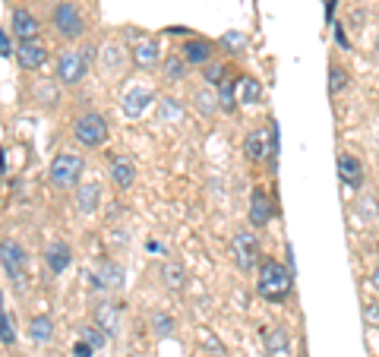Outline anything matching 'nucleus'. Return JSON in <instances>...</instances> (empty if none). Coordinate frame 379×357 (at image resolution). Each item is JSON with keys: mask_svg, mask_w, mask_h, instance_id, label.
I'll return each instance as SVG.
<instances>
[{"mask_svg": "<svg viewBox=\"0 0 379 357\" xmlns=\"http://www.w3.org/2000/svg\"><path fill=\"white\" fill-rule=\"evenodd\" d=\"M92 281L98 288H120V285H124V269L114 266V262H105V266H101V272L95 275Z\"/></svg>", "mask_w": 379, "mask_h": 357, "instance_id": "24", "label": "nucleus"}, {"mask_svg": "<svg viewBox=\"0 0 379 357\" xmlns=\"http://www.w3.org/2000/svg\"><path fill=\"white\" fill-rule=\"evenodd\" d=\"M164 73H168V79H174V83L177 79H183L187 76V60L183 58H168L164 60Z\"/></svg>", "mask_w": 379, "mask_h": 357, "instance_id": "30", "label": "nucleus"}, {"mask_svg": "<svg viewBox=\"0 0 379 357\" xmlns=\"http://www.w3.org/2000/svg\"><path fill=\"white\" fill-rule=\"evenodd\" d=\"M221 45L231 48V51H244L246 48V39L237 32V29H231V32H225V39H221Z\"/></svg>", "mask_w": 379, "mask_h": 357, "instance_id": "32", "label": "nucleus"}, {"mask_svg": "<svg viewBox=\"0 0 379 357\" xmlns=\"http://www.w3.org/2000/svg\"><path fill=\"white\" fill-rule=\"evenodd\" d=\"M338 174L341 180H345L347 187H360V180H364V168H360V161L354 159V155H338Z\"/></svg>", "mask_w": 379, "mask_h": 357, "instance_id": "19", "label": "nucleus"}, {"mask_svg": "<svg viewBox=\"0 0 379 357\" xmlns=\"http://www.w3.org/2000/svg\"><path fill=\"white\" fill-rule=\"evenodd\" d=\"M177 114H180V108H177V102H174V98H168V102L161 105V117H177Z\"/></svg>", "mask_w": 379, "mask_h": 357, "instance_id": "36", "label": "nucleus"}, {"mask_svg": "<svg viewBox=\"0 0 379 357\" xmlns=\"http://www.w3.org/2000/svg\"><path fill=\"white\" fill-rule=\"evenodd\" d=\"M44 60H48V51H44L41 41H19L16 64L22 67V70H41Z\"/></svg>", "mask_w": 379, "mask_h": 357, "instance_id": "11", "label": "nucleus"}, {"mask_svg": "<svg viewBox=\"0 0 379 357\" xmlns=\"http://www.w3.org/2000/svg\"><path fill=\"white\" fill-rule=\"evenodd\" d=\"M120 64H124V48H120V45H107L105 54H101V70H105V73H117Z\"/></svg>", "mask_w": 379, "mask_h": 357, "instance_id": "26", "label": "nucleus"}, {"mask_svg": "<svg viewBox=\"0 0 379 357\" xmlns=\"http://www.w3.org/2000/svg\"><path fill=\"white\" fill-rule=\"evenodd\" d=\"M0 256H4V272L6 278L19 281L22 278V269H25V250L13 241H4L0 243Z\"/></svg>", "mask_w": 379, "mask_h": 357, "instance_id": "10", "label": "nucleus"}, {"mask_svg": "<svg viewBox=\"0 0 379 357\" xmlns=\"http://www.w3.org/2000/svg\"><path fill=\"white\" fill-rule=\"evenodd\" d=\"M95 325H98L105 335H117V329H120V310H117V304H111V300H101V304L95 307Z\"/></svg>", "mask_w": 379, "mask_h": 357, "instance_id": "14", "label": "nucleus"}, {"mask_svg": "<svg viewBox=\"0 0 379 357\" xmlns=\"http://www.w3.org/2000/svg\"><path fill=\"white\" fill-rule=\"evenodd\" d=\"M44 262H48V269L54 275H63L69 269V262H73V250H69V243L54 241L48 250H44Z\"/></svg>", "mask_w": 379, "mask_h": 357, "instance_id": "12", "label": "nucleus"}, {"mask_svg": "<svg viewBox=\"0 0 379 357\" xmlns=\"http://www.w3.org/2000/svg\"><path fill=\"white\" fill-rule=\"evenodd\" d=\"M73 351H76V354H79V357H92V351H95V348H92V344H88V342H79Z\"/></svg>", "mask_w": 379, "mask_h": 357, "instance_id": "38", "label": "nucleus"}, {"mask_svg": "<svg viewBox=\"0 0 379 357\" xmlns=\"http://www.w3.org/2000/svg\"><path fill=\"white\" fill-rule=\"evenodd\" d=\"M161 285L168 288V291H183V285H187V269L174 260L164 262L161 266Z\"/></svg>", "mask_w": 379, "mask_h": 357, "instance_id": "20", "label": "nucleus"}, {"mask_svg": "<svg viewBox=\"0 0 379 357\" xmlns=\"http://www.w3.org/2000/svg\"><path fill=\"white\" fill-rule=\"evenodd\" d=\"M345 86H347V73L338 70V67H332V70H328V92H332V95H338Z\"/></svg>", "mask_w": 379, "mask_h": 357, "instance_id": "31", "label": "nucleus"}, {"mask_svg": "<svg viewBox=\"0 0 379 357\" xmlns=\"http://www.w3.org/2000/svg\"><path fill=\"white\" fill-rule=\"evenodd\" d=\"M149 102H152V89H145V86L142 89H130L124 95V114L126 117H139Z\"/></svg>", "mask_w": 379, "mask_h": 357, "instance_id": "18", "label": "nucleus"}, {"mask_svg": "<svg viewBox=\"0 0 379 357\" xmlns=\"http://www.w3.org/2000/svg\"><path fill=\"white\" fill-rule=\"evenodd\" d=\"M95 51H98L95 45H86V48H82V58H86V64H95Z\"/></svg>", "mask_w": 379, "mask_h": 357, "instance_id": "39", "label": "nucleus"}, {"mask_svg": "<svg viewBox=\"0 0 379 357\" xmlns=\"http://www.w3.org/2000/svg\"><path fill=\"white\" fill-rule=\"evenodd\" d=\"M152 329H155L158 335H168V332L174 329V319L164 316V313H155V316H152Z\"/></svg>", "mask_w": 379, "mask_h": 357, "instance_id": "33", "label": "nucleus"}, {"mask_svg": "<svg viewBox=\"0 0 379 357\" xmlns=\"http://www.w3.org/2000/svg\"><path fill=\"white\" fill-rule=\"evenodd\" d=\"M82 168H86V159L76 152H57L51 159L48 168V180L54 190H76L82 177Z\"/></svg>", "mask_w": 379, "mask_h": 357, "instance_id": "2", "label": "nucleus"}, {"mask_svg": "<svg viewBox=\"0 0 379 357\" xmlns=\"http://www.w3.org/2000/svg\"><path fill=\"white\" fill-rule=\"evenodd\" d=\"M0 325H4V332H0V338H4V348H10V344L16 342V319H13L10 310L0 313Z\"/></svg>", "mask_w": 379, "mask_h": 357, "instance_id": "28", "label": "nucleus"}, {"mask_svg": "<svg viewBox=\"0 0 379 357\" xmlns=\"http://www.w3.org/2000/svg\"><path fill=\"white\" fill-rule=\"evenodd\" d=\"M294 288V275L281 266L278 260H262L259 262V281H256V291L259 297L265 300H284Z\"/></svg>", "mask_w": 379, "mask_h": 357, "instance_id": "1", "label": "nucleus"}, {"mask_svg": "<svg viewBox=\"0 0 379 357\" xmlns=\"http://www.w3.org/2000/svg\"><path fill=\"white\" fill-rule=\"evenodd\" d=\"M101 329H82V342H88L92 348H101Z\"/></svg>", "mask_w": 379, "mask_h": 357, "instance_id": "34", "label": "nucleus"}, {"mask_svg": "<svg viewBox=\"0 0 379 357\" xmlns=\"http://www.w3.org/2000/svg\"><path fill=\"white\" fill-rule=\"evenodd\" d=\"M272 222V199L265 190H253L250 196V224L253 228H265Z\"/></svg>", "mask_w": 379, "mask_h": 357, "instance_id": "13", "label": "nucleus"}, {"mask_svg": "<svg viewBox=\"0 0 379 357\" xmlns=\"http://www.w3.org/2000/svg\"><path fill=\"white\" fill-rule=\"evenodd\" d=\"M101 203V187L95 180H86V184L76 187V206H79L82 215H92Z\"/></svg>", "mask_w": 379, "mask_h": 357, "instance_id": "16", "label": "nucleus"}, {"mask_svg": "<svg viewBox=\"0 0 379 357\" xmlns=\"http://www.w3.org/2000/svg\"><path fill=\"white\" fill-rule=\"evenodd\" d=\"M51 22H54L57 35L67 41L82 39V32H86V20H82V13L76 10V4H69V0H60V4H57L54 13H51Z\"/></svg>", "mask_w": 379, "mask_h": 357, "instance_id": "4", "label": "nucleus"}, {"mask_svg": "<svg viewBox=\"0 0 379 357\" xmlns=\"http://www.w3.org/2000/svg\"><path fill=\"white\" fill-rule=\"evenodd\" d=\"M111 180L120 187V190H130L133 180H136V165H133V159H126V155H117V159H111Z\"/></svg>", "mask_w": 379, "mask_h": 357, "instance_id": "15", "label": "nucleus"}, {"mask_svg": "<svg viewBox=\"0 0 379 357\" xmlns=\"http://www.w3.org/2000/svg\"><path fill=\"white\" fill-rule=\"evenodd\" d=\"M0 58L10 60L13 58V45H10V32H0Z\"/></svg>", "mask_w": 379, "mask_h": 357, "instance_id": "35", "label": "nucleus"}, {"mask_svg": "<svg viewBox=\"0 0 379 357\" xmlns=\"http://www.w3.org/2000/svg\"><path fill=\"white\" fill-rule=\"evenodd\" d=\"M202 79H206L212 89H218V86L225 83V67H221V64H206V67H202Z\"/></svg>", "mask_w": 379, "mask_h": 357, "instance_id": "29", "label": "nucleus"}, {"mask_svg": "<svg viewBox=\"0 0 379 357\" xmlns=\"http://www.w3.org/2000/svg\"><path fill=\"white\" fill-rule=\"evenodd\" d=\"M370 281H373V288L379 291V262H376V269H373V275H370Z\"/></svg>", "mask_w": 379, "mask_h": 357, "instance_id": "40", "label": "nucleus"}, {"mask_svg": "<svg viewBox=\"0 0 379 357\" xmlns=\"http://www.w3.org/2000/svg\"><path fill=\"white\" fill-rule=\"evenodd\" d=\"M86 58H82V51H73V48H67V51L57 54V79H60L63 86H79L82 79H86Z\"/></svg>", "mask_w": 379, "mask_h": 357, "instance_id": "6", "label": "nucleus"}, {"mask_svg": "<svg viewBox=\"0 0 379 357\" xmlns=\"http://www.w3.org/2000/svg\"><path fill=\"white\" fill-rule=\"evenodd\" d=\"M133 64L136 67H155L158 64V45L152 39H142V41H136V48H133Z\"/></svg>", "mask_w": 379, "mask_h": 357, "instance_id": "21", "label": "nucleus"}, {"mask_svg": "<svg viewBox=\"0 0 379 357\" xmlns=\"http://www.w3.org/2000/svg\"><path fill=\"white\" fill-rule=\"evenodd\" d=\"M10 29L13 35H16L19 41H38V29H41V22H38V16H32L29 10H13L10 16Z\"/></svg>", "mask_w": 379, "mask_h": 357, "instance_id": "8", "label": "nucleus"}, {"mask_svg": "<svg viewBox=\"0 0 379 357\" xmlns=\"http://www.w3.org/2000/svg\"><path fill=\"white\" fill-rule=\"evenodd\" d=\"M25 332H29V338L35 344H48L51 338H54V323H51L48 316H32L29 319V329H25Z\"/></svg>", "mask_w": 379, "mask_h": 357, "instance_id": "22", "label": "nucleus"}, {"mask_svg": "<svg viewBox=\"0 0 379 357\" xmlns=\"http://www.w3.org/2000/svg\"><path fill=\"white\" fill-rule=\"evenodd\" d=\"M218 95H215V92H208V89H202V92H196V108H199V114H215V111H218Z\"/></svg>", "mask_w": 379, "mask_h": 357, "instance_id": "27", "label": "nucleus"}, {"mask_svg": "<svg viewBox=\"0 0 379 357\" xmlns=\"http://www.w3.org/2000/svg\"><path fill=\"white\" fill-rule=\"evenodd\" d=\"M212 54H215V48H212V41H206V39H187L180 48V58L187 60V67L212 64Z\"/></svg>", "mask_w": 379, "mask_h": 357, "instance_id": "9", "label": "nucleus"}, {"mask_svg": "<svg viewBox=\"0 0 379 357\" xmlns=\"http://www.w3.org/2000/svg\"><path fill=\"white\" fill-rule=\"evenodd\" d=\"M275 149H278L275 130H265V127L253 130V133L246 136V142H244V152H246V159L250 161H265L269 155H275Z\"/></svg>", "mask_w": 379, "mask_h": 357, "instance_id": "7", "label": "nucleus"}, {"mask_svg": "<svg viewBox=\"0 0 379 357\" xmlns=\"http://www.w3.org/2000/svg\"><path fill=\"white\" fill-rule=\"evenodd\" d=\"M237 86H240V76H225V83L218 86V102H221V108H225V111H234L240 105V98L234 95Z\"/></svg>", "mask_w": 379, "mask_h": 357, "instance_id": "23", "label": "nucleus"}, {"mask_svg": "<svg viewBox=\"0 0 379 357\" xmlns=\"http://www.w3.org/2000/svg\"><path fill=\"white\" fill-rule=\"evenodd\" d=\"M231 256H234V266H237L240 272H250L253 266H259V241H256V234H250V231H237V234L231 237Z\"/></svg>", "mask_w": 379, "mask_h": 357, "instance_id": "5", "label": "nucleus"}, {"mask_svg": "<svg viewBox=\"0 0 379 357\" xmlns=\"http://www.w3.org/2000/svg\"><path fill=\"white\" fill-rule=\"evenodd\" d=\"M237 98H240V105H256L259 98H262V86H259V79H253V76H240Z\"/></svg>", "mask_w": 379, "mask_h": 357, "instance_id": "25", "label": "nucleus"}, {"mask_svg": "<svg viewBox=\"0 0 379 357\" xmlns=\"http://www.w3.org/2000/svg\"><path fill=\"white\" fill-rule=\"evenodd\" d=\"M73 140L86 149H98L105 146L107 140V121L98 114V111H86L73 121Z\"/></svg>", "mask_w": 379, "mask_h": 357, "instance_id": "3", "label": "nucleus"}, {"mask_svg": "<svg viewBox=\"0 0 379 357\" xmlns=\"http://www.w3.org/2000/svg\"><path fill=\"white\" fill-rule=\"evenodd\" d=\"M262 342H265V351H269L272 357H291V335L284 329L262 332Z\"/></svg>", "mask_w": 379, "mask_h": 357, "instance_id": "17", "label": "nucleus"}, {"mask_svg": "<svg viewBox=\"0 0 379 357\" xmlns=\"http://www.w3.org/2000/svg\"><path fill=\"white\" fill-rule=\"evenodd\" d=\"M364 316H366V319H370V323H379V304H376V300H373V304H366Z\"/></svg>", "mask_w": 379, "mask_h": 357, "instance_id": "37", "label": "nucleus"}]
</instances>
